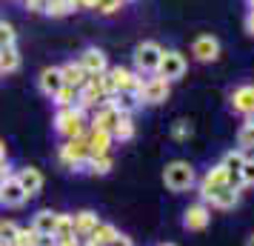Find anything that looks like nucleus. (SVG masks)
Here are the masks:
<instances>
[{"mask_svg":"<svg viewBox=\"0 0 254 246\" xmlns=\"http://www.w3.org/2000/svg\"><path fill=\"white\" fill-rule=\"evenodd\" d=\"M14 180L23 186V192L29 195V198L43 189V175H40V169H35V166H23V169L14 175Z\"/></svg>","mask_w":254,"mask_h":246,"instance_id":"12","label":"nucleus"},{"mask_svg":"<svg viewBox=\"0 0 254 246\" xmlns=\"http://www.w3.org/2000/svg\"><path fill=\"white\" fill-rule=\"evenodd\" d=\"M74 9H77V6H74V0H49L46 12H43V14H52V17H66V14H71Z\"/></svg>","mask_w":254,"mask_h":246,"instance_id":"25","label":"nucleus"},{"mask_svg":"<svg viewBox=\"0 0 254 246\" xmlns=\"http://www.w3.org/2000/svg\"><path fill=\"white\" fill-rule=\"evenodd\" d=\"M89 172H92V175H109V172H112V158H109V155H94Z\"/></svg>","mask_w":254,"mask_h":246,"instance_id":"31","label":"nucleus"},{"mask_svg":"<svg viewBox=\"0 0 254 246\" xmlns=\"http://www.w3.org/2000/svg\"><path fill=\"white\" fill-rule=\"evenodd\" d=\"M17 232H20V226L14 221H0V244H14Z\"/></svg>","mask_w":254,"mask_h":246,"instance_id":"30","label":"nucleus"},{"mask_svg":"<svg viewBox=\"0 0 254 246\" xmlns=\"http://www.w3.org/2000/svg\"><path fill=\"white\" fill-rule=\"evenodd\" d=\"M112 138H117V141H131L134 138V120L128 115H123L117 120V126L112 129Z\"/></svg>","mask_w":254,"mask_h":246,"instance_id":"26","label":"nucleus"},{"mask_svg":"<svg viewBox=\"0 0 254 246\" xmlns=\"http://www.w3.org/2000/svg\"><path fill=\"white\" fill-rule=\"evenodd\" d=\"M191 123H189V120H177V123H174V129H172V138L174 141H189V138H191Z\"/></svg>","mask_w":254,"mask_h":246,"instance_id":"33","label":"nucleus"},{"mask_svg":"<svg viewBox=\"0 0 254 246\" xmlns=\"http://www.w3.org/2000/svg\"><path fill=\"white\" fill-rule=\"evenodd\" d=\"M0 192H3V180H0Z\"/></svg>","mask_w":254,"mask_h":246,"instance_id":"45","label":"nucleus"},{"mask_svg":"<svg viewBox=\"0 0 254 246\" xmlns=\"http://www.w3.org/2000/svg\"><path fill=\"white\" fill-rule=\"evenodd\" d=\"M109 246H134V244H131V238H126V235L117 232V238H115V241H112Z\"/></svg>","mask_w":254,"mask_h":246,"instance_id":"37","label":"nucleus"},{"mask_svg":"<svg viewBox=\"0 0 254 246\" xmlns=\"http://www.w3.org/2000/svg\"><path fill=\"white\" fill-rule=\"evenodd\" d=\"M246 29H249V35H254V9L249 12V17H246Z\"/></svg>","mask_w":254,"mask_h":246,"instance_id":"39","label":"nucleus"},{"mask_svg":"<svg viewBox=\"0 0 254 246\" xmlns=\"http://www.w3.org/2000/svg\"><path fill=\"white\" fill-rule=\"evenodd\" d=\"M94 3H97V0H74L77 9H94Z\"/></svg>","mask_w":254,"mask_h":246,"instance_id":"38","label":"nucleus"},{"mask_svg":"<svg viewBox=\"0 0 254 246\" xmlns=\"http://www.w3.org/2000/svg\"><path fill=\"white\" fill-rule=\"evenodd\" d=\"M40 241H43V235H37L32 226H20V232H17V238H14V246H40Z\"/></svg>","mask_w":254,"mask_h":246,"instance_id":"27","label":"nucleus"},{"mask_svg":"<svg viewBox=\"0 0 254 246\" xmlns=\"http://www.w3.org/2000/svg\"><path fill=\"white\" fill-rule=\"evenodd\" d=\"M23 3H26V0H23Z\"/></svg>","mask_w":254,"mask_h":246,"instance_id":"48","label":"nucleus"},{"mask_svg":"<svg viewBox=\"0 0 254 246\" xmlns=\"http://www.w3.org/2000/svg\"><path fill=\"white\" fill-rule=\"evenodd\" d=\"M163 246H174V244H163Z\"/></svg>","mask_w":254,"mask_h":246,"instance_id":"46","label":"nucleus"},{"mask_svg":"<svg viewBox=\"0 0 254 246\" xmlns=\"http://www.w3.org/2000/svg\"><path fill=\"white\" fill-rule=\"evenodd\" d=\"M58 212H49V209H43V212H37L35 215V221H32V229H35L37 235H43V238H52L55 235V226H58Z\"/></svg>","mask_w":254,"mask_h":246,"instance_id":"18","label":"nucleus"},{"mask_svg":"<svg viewBox=\"0 0 254 246\" xmlns=\"http://www.w3.org/2000/svg\"><path fill=\"white\" fill-rule=\"evenodd\" d=\"M46 3H49V0H26L29 12H46Z\"/></svg>","mask_w":254,"mask_h":246,"instance_id":"36","label":"nucleus"},{"mask_svg":"<svg viewBox=\"0 0 254 246\" xmlns=\"http://www.w3.org/2000/svg\"><path fill=\"white\" fill-rule=\"evenodd\" d=\"M71 238H77V235H74V221H71V215H60L58 226H55V235H52V241H55V244H60V241H71Z\"/></svg>","mask_w":254,"mask_h":246,"instance_id":"23","label":"nucleus"},{"mask_svg":"<svg viewBox=\"0 0 254 246\" xmlns=\"http://www.w3.org/2000/svg\"><path fill=\"white\" fill-rule=\"evenodd\" d=\"M86 246H94V244H86Z\"/></svg>","mask_w":254,"mask_h":246,"instance_id":"47","label":"nucleus"},{"mask_svg":"<svg viewBox=\"0 0 254 246\" xmlns=\"http://www.w3.org/2000/svg\"><path fill=\"white\" fill-rule=\"evenodd\" d=\"M77 63H80L83 69L89 72V75H103V72L109 69V60H106V55L100 52V49H94V46L86 49Z\"/></svg>","mask_w":254,"mask_h":246,"instance_id":"13","label":"nucleus"},{"mask_svg":"<svg viewBox=\"0 0 254 246\" xmlns=\"http://www.w3.org/2000/svg\"><path fill=\"white\" fill-rule=\"evenodd\" d=\"M249 123H252V126H254V112H252V115H249Z\"/></svg>","mask_w":254,"mask_h":246,"instance_id":"41","label":"nucleus"},{"mask_svg":"<svg viewBox=\"0 0 254 246\" xmlns=\"http://www.w3.org/2000/svg\"><path fill=\"white\" fill-rule=\"evenodd\" d=\"M226 183H231V175L226 172V166L220 164V166H214V169H208L206 177L200 180V195L208 198V195H214V192H217L220 186H226Z\"/></svg>","mask_w":254,"mask_h":246,"instance_id":"8","label":"nucleus"},{"mask_svg":"<svg viewBox=\"0 0 254 246\" xmlns=\"http://www.w3.org/2000/svg\"><path fill=\"white\" fill-rule=\"evenodd\" d=\"M26 200H29V195H26L23 186L14 180V175L6 177V180H3V192H0V203H3V206H12V209H20Z\"/></svg>","mask_w":254,"mask_h":246,"instance_id":"10","label":"nucleus"},{"mask_svg":"<svg viewBox=\"0 0 254 246\" xmlns=\"http://www.w3.org/2000/svg\"><path fill=\"white\" fill-rule=\"evenodd\" d=\"M206 200H211V206H217V209H231V206H237L240 203V186H220L214 195H208Z\"/></svg>","mask_w":254,"mask_h":246,"instance_id":"15","label":"nucleus"},{"mask_svg":"<svg viewBox=\"0 0 254 246\" xmlns=\"http://www.w3.org/2000/svg\"><path fill=\"white\" fill-rule=\"evenodd\" d=\"M60 75H63V83H66V86H74V89H80L83 83L89 81V72L83 69L80 63H66V66H60Z\"/></svg>","mask_w":254,"mask_h":246,"instance_id":"20","label":"nucleus"},{"mask_svg":"<svg viewBox=\"0 0 254 246\" xmlns=\"http://www.w3.org/2000/svg\"><path fill=\"white\" fill-rule=\"evenodd\" d=\"M120 112H117L115 106L109 103V97H106L103 103L97 106V112H94V120H92V129H103V132H112L117 126V120H120Z\"/></svg>","mask_w":254,"mask_h":246,"instance_id":"11","label":"nucleus"},{"mask_svg":"<svg viewBox=\"0 0 254 246\" xmlns=\"http://www.w3.org/2000/svg\"><path fill=\"white\" fill-rule=\"evenodd\" d=\"M6 161V146H3V141H0V164Z\"/></svg>","mask_w":254,"mask_h":246,"instance_id":"40","label":"nucleus"},{"mask_svg":"<svg viewBox=\"0 0 254 246\" xmlns=\"http://www.w3.org/2000/svg\"><path fill=\"white\" fill-rule=\"evenodd\" d=\"M117 238V229L115 226H112V223H97V226H94L92 229V235H89V238H86V244H94V246H109L112 244V241H115Z\"/></svg>","mask_w":254,"mask_h":246,"instance_id":"21","label":"nucleus"},{"mask_svg":"<svg viewBox=\"0 0 254 246\" xmlns=\"http://www.w3.org/2000/svg\"><path fill=\"white\" fill-rule=\"evenodd\" d=\"M191 55H194L200 63H211V60L220 58V40L214 35H200L191 43Z\"/></svg>","mask_w":254,"mask_h":246,"instance_id":"7","label":"nucleus"},{"mask_svg":"<svg viewBox=\"0 0 254 246\" xmlns=\"http://www.w3.org/2000/svg\"><path fill=\"white\" fill-rule=\"evenodd\" d=\"M169 81L166 78H149V81H143L140 83V92H137V97L143 100V103H151V106H157V103H166L169 100Z\"/></svg>","mask_w":254,"mask_h":246,"instance_id":"4","label":"nucleus"},{"mask_svg":"<svg viewBox=\"0 0 254 246\" xmlns=\"http://www.w3.org/2000/svg\"><path fill=\"white\" fill-rule=\"evenodd\" d=\"M112 132H103V129H92V135L86 138V143H89V155H109V146H112Z\"/></svg>","mask_w":254,"mask_h":246,"instance_id":"19","label":"nucleus"},{"mask_svg":"<svg viewBox=\"0 0 254 246\" xmlns=\"http://www.w3.org/2000/svg\"><path fill=\"white\" fill-rule=\"evenodd\" d=\"M89 158V143H86V135L83 138H74V141H66L60 146V161L69 166V169H77L80 161Z\"/></svg>","mask_w":254,"mask_h":246,"instance_id":"6","label":"nucleus"},{"mask_svg":"<svg viewBox=\"0 0 254 246\" xmlns=\"http://www.w3.org/2000/svg\"><path fill=\"white\" fill-rule=\"evenodd\" d=\"M160 58H163V46L154 43V40H146L134 49V69L143 75V72H157L160 66Z\"/></svg>","mask_w":254,"mask_h":246,"instance_id":"3","label":"nucleus"},{"mask_svg":"<svg viewBox=\"0 0 254 246\" xmlns=\"http://www.w3.org/2000/svg\"><path fill=\"white\" fill-rule=\"evenodd\" d=\"M157 72H160V78H166V81H180L186 75V58L180 55V52H174V49H163V58H160V66H157Z\"/></svg>","mask_w":254,"mask_h":246,"instance_id":"5","label":"nucleus"},{"mask_svg":"<svg viewBox=\"0 0 254 246\" xmlns=\"http://www.w3.org/2000/svg\"><path fill=\"white\" fill-rule=\"evenodd\" d=\"M17 69H20V55H17V49L14 46L0 49V75H6V72H17Z\"/></svg>","mask_w":254,"mask_h":246,"instance_id":"24","label":"nucleus"},{"mask_svg":"<svg viewBox=\"0 0 254 246\" xmlns=\"http://www.w3.org/2000/svg\"><path fill=\"white\" fill-rule=\"evenodd\" d=\"M237 146H240V152L254 149V126L252 123H243L240 126V132H237Z\"/></svg>","mask_w":254,"mask_h":246,"instance_id":"29","label":"nucleus"},{"mask_svg":"<svg viewBox=\"0 0 254 246\" xmlns=\"http://www.w3.org/2000/svg\"><path fill=\"white\" fill-rule=\"evenodd\" d=\"M71 221H74V235H77V238H89L92 229L100 223V218H97L92 209H83V212H77V215H71Z\"/></svg>","mask_w":254,"mask_h":246,"instance_id":"17","label":"nucleus"},{"mask_svg":"<svg viewBox=\"0 0 254 246\" xmlns=\"http://www.w3.org/2000/svg\"><path fill=\"white\" fill-rule=\"evenodd\" d=\"M37 86H40V92L46 94V97H55V94H58L63 86H66V83H63V75H60L58 66H52V69H43V72H40Z\"/></svg>","mask_w":254,"mask_h":246,"instance_id":"14","label":"nucleus"},{"mask_svg":"<svg viewBox=\"0 0 254 246\" xmlns=\"http://www.w3.org/2000/svg\"><path fill=\"white\" fill-rule=\"evenodd\" d=\"M240 183H243V186H254V158H246V161H243Z\"/></svg>","mask_w":254,"mask_h":246,"instance_id":"32","label":"nucleus"},{"mask_svg":"<svg viewBox=\"0 0 254 246\" xmlns=\"http://www.w3.org/2000/svg\"><path fill=\"white\" fill-rule=\"evenodd\" d=\"M243 161H246V155L237 149V152H229L223 158V166H226V172L231 175V186H240V169H243Z\"/></svg>","mask_w":254,"mask_h":246,"instance_id":"22","label":"nucleus"},{"mask_svg":"<svg viewBox=\"0 0 254 246\" xmlns=\"http://www.w3.org/2000/svg\"><path fill=\"white\" fill-rule=\"evenodd\" d=\"M55 129H58L66 141L83 138V132H86V112H83L80 106H66V109H58Z\"/></svg>","mask_w":254,"mask_h":246,"instance_id":"1","label":"nucleus"},{"mask_svg":"<svg viewBox=\"0 0 254 246\" xmlns=\"http://www.w3.org/2000/svg\"><path fill=\"white\" fill-rule=\"evenodd\" d=\"M52 100H55L60 109H66V106H77V89H74V86H63Z\"/></svg>","mask_w":254,"mask_h":246,"instance_id":"28","label":"nucleus"},{"mask_svg":"<svg viewBox=\"0 0 254 246\" xmlns=\"http://www.w3.org/2000/svg\"><path fill=\"white\" fill-rule=\"evenodd\" d=\"M231 109L240 115H252L254 112V86H240L231 94Z\"/></svg>","mask_w":254,"mask_h":246,"instance_id":"16","label":"nucleus"},{"mask_svg":"<svg viewBox=\"0 0 254 246\" xmlns=\"http://www.w3.org/2000/svg\"><path fill=\"white\" fill-rule=\"evenodd\" d=\"M163 183L172 189V192H186V189L194 186V169L189 161H172V164L163 169Z\"/></svg>","mask_w":254,"mask_h":246,"instance_id":"2","label":"nucleus"},{"mask_svg":"<svg viewBox=\"0 0 254 246\" xmlns=\"http://www.w3.org/2000/svg\"><path fill=\"white\" fill-rule=\"evenodd\" d=\"M120 6H123V0H97V3H94V9L100 14H115Z\"/></svg>","mask_w":254,"mask_h":246,"instance_id":"35","label":"nucleus"},{"mask_svg":"<svg viewBox=\"0 0 254 246\" xmlns=\"http://www.w3.org/2000/svg\"><path fill=\"white\" fill-rule=\"evenodd\" d=\"M211 221V212H208L206 203H194V206H189L183 215V226L189 232H203Z\"/></svg>","mask_w":254,"mask_h":246,"instance_id":"9","label":"nucleus"},{"mask_svg":"<svg viewBox=\"0 0 254 246\" xmlns=\"http://www.w3.org/2000/svg\"><path fill=\"white\" fill-rule=\"evenodd\" d=\"M0 246H14V244H0Z\"/></svg>","mask_w":254,"mask_h":246,"instance_id":"44","label":"nucleus"},{"mask_svg":"<svg viewBox=\"0 0 254 246\" xmlns=\"http://www.w3.org/2000/svg\"><path fill=\"white\" fill-rule=\"evenodd\" d=\"M246 246H254V235H252V238H249V244H246Z\"/></svg>","mask_w":254,"mask_h":246,"instance_id":"42","label":"nucleus"},{"mask_svg":"<svg viewBox=\"0 0 254 246\" xmlns=\"http://www.w3.org/2000/svg\"><path fill=\"white\" fill-rule=\"evenodd\" d=\"M14 40H17V35H14V29H12L9 23H3V20H0V49L14 46Z\"/></svg>","mask_w":254,"mask_h":246,"instance_id":"34","label":"nucleus"},{"mask_svg":"<svg viewBox=\"0 0 254 246\" xmlns=\"http://www.w3.org/2000/svg\"><path fill=\"white\" fill-rule=\"evenodd\" d=\"M249 6H252V9H254V0H249Z\"/></svg>","mask_w":254,"mask_h":246,"instance_id":"43","label":"nucleus"}]
</instances>
